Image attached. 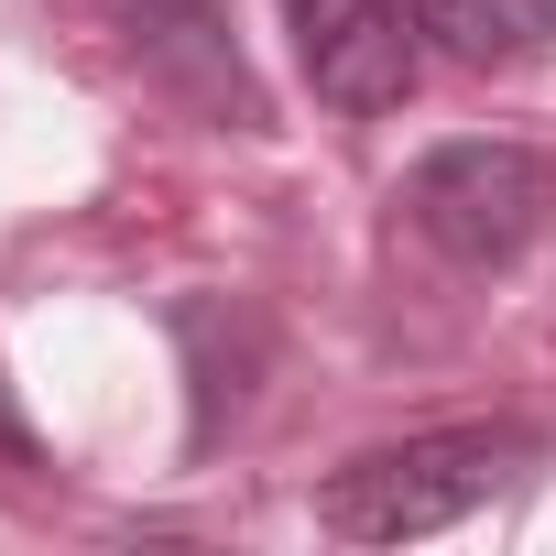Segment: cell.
Here are the masks:
<instances>
[{"label": "cell", "mask_w": 556, "mask_h": 556, "mask_svg": "<svg viewBox=\"0 0 556 556\" xmlns=\"http://www.w3.org/2000/svg\"><path fill=\"white\" fill-rule=\"evenodd\" d=\"M295 77L328 110H393L415 88V0H285Z\"/></svg>", "instance_id": "cell-3"}, {"label": "cell", "mask_w": 556, "mask_h": 556, "mask_svg": "<svg viewBox=\"0 0 556 556\" xmlns=\"http://www.w3.org/2000/svg\"><path fill=\"white\" fill-rule=\"evenodd\" d=\"M0 458H45V437H34V415H23L12 371H0Z\"/></svg>", "instance_id": "cell-5"}, {"label": "cell", "mask_w": 556, "mask_h": 556, "mask_svg": "<svg viewBox=\"0 0 556 556\" xmlns=\"http://www.w3.org/2000/svg\"><path fill=\"white\" fill-rule=\"evenodd\" d=\"M513 458H534L523 426H437V437H393V447H361L350 469H328L317 491V523L339 545H415V534H447L469 523Z\"/></svg>", "instance_id": "cell-1"}, {"label": "cell", "mask_w": 556, "mask_h": 556, "mask_svg": "<svg viewBox=\"0 0 556 556\" xmlns=\"http://www.w3.org/2000/svg\"><path fill=\"white\" fill-rule=\"evenodd\" d=\"M415 23L458 66H523L556 45V0H415Z\"/></svg>", "instance_id": "cell-4"}, {"label": "cell", "mask_w": 556, "mask_h": 556, "mask_svg": "<svg viewBox=\"0 0 556 556\" xmlns=\"http://www.w3.org/2000/svg\"><path fill=\"white\" fill-rule=\"evenodd\" d=\"M404 218H415L447 262L502 273V262H523V251L545 240V218H556V164H545L534 142H502V131L437 142V153L404 175Z\"/></svg>", "instance_id": "cell-2"}]
</instances>
